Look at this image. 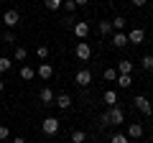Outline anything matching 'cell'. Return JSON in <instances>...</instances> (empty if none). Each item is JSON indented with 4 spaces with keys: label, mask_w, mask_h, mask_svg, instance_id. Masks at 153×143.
I'll return each instance as SVG.
<instances>
[{
    "label": "cell",
    "mask_w": 153,
    "mask_h": 143,
    "mask_svg": "<svg viewBox=\"0 0 153 143\" xmlns=\"http://www.w3.org/2000/svg\"><path fill=\"white\" fill-rule=\"evenodd\" d=\"M36 74L46 82V79H51V77H54V66H51L49 61H41V64H38V69H36Z\"/></svg>",
    "instance_id": "obj_8"
},
{
    "label": "cell",
    "mask_w": 153,
    "mask_h": 143,
    "mask_svg": "<svg viewBox=\"0 0 153 143\" xmlns=\"http://www.w3.org/2000/svg\"><path fill=\"white\" fill-rule=\"evenodd\" d=\"M84 141H87L84 130H71V143H84Z\"/></svg>",
    "instance_id": "obj_22"
},
{
    "label": "cell",
    "mask_w": 153,
    "mask_h": 143,
    "mask_svg": "<svg viewBox=\"0 0 153 143\" xmlns=\"http://www.w3.org/2000/svg\"><path fill=\"white\" fill-rule=\"evenodd\" d=\"M146 41V31L143 28H133V31H128V44H143Z\"/></svg>",
    "instance_id": "obj_9"
},
{
    "label": "cell",
    "mask_w": 153,
    "mask_h": 143,
    "mask_svg": "<svg viewBox=\"0 0 153 143\" xmlns=\"http://www.w3.org/2000/svg\"><path fill=\"white\" fill-rule=\"evenodd\" d=\"M102 100L107 102V107H115V105H117V92H115V89H105Z\"/></svg>",
    "instance_id": "obj_17"
},
{
    "label": "cell",
    "mask_w": 153,
    "mask_h": 143,
    "mask_svg": "<svg viewBox=\"0 0 153 143\" xmlns=\"http://www.w3.org/2000/svg\"><path fill=\"white\" fill-rule=\"evenodd\" d=\"M0 21L5 23L8 28H13V26H18V23H21V16H18V10H5Z\"/></svg>",
    "instance_id": "obj_7"
},
{
    "label": "cell",
    "mask_w": 153,
    "mask_h": 143,
    "mask_svg": "<svg viewBox=\"0 0 153 143\" xmlns=\"http://www.w3.org/2000/svg\"><path fill=\"white\" fill-rule=\"evenodd\" d=\"M74 82L79 84V87H89V84H92V72L89 69H79L74 74Z\"/></svg>",
    "instance_id": "obj_5"
},
{
    "label": "cell",
    "mask_w": 153,
    "mask_h": 143,
    "mask_svg": "<svg viewBox=\"0 0 153 143\" xmlns=\"http://www.w3.org/2000/svg\"><path fill=\"white\" fill-rule=\"evenodd\" d=\"M140 66H143L146 72H153V54H146V56H143V59H140Z\"/></svg>",
    "instance_id": "obj_21"
},
{
    "label": "cell",
    "mask_w": 153,
    "mask_h": 143,
    "mask_svg": "<svg viewBox=\"0 0 153 143\" xmlns=\"http://www.w3.org/2000/svg\"><path fill=\"white\" fill-rule=\"evenodd\" d=\"M54 105L59 107V110H69V107H71V95H66V92L56 95V97H54Z\"/></svg>",
    "instance_id": "obj_10"
},
{
    "label": "cell",
    "mask_w": 153,
    "mask_h": 143,
    "mask_svg": "<svg viewBox=\"0 0 153 143\" xmlns=\"http://www.w3.org/2000/svg\"><path fill=\"white\" fill-rule=\"evenodd\" d=\"M97 31L102 33V36H110V33H112V23H110V21H100L97 23Z\"/></svg>",
    "instance_id": "obj_19"
},
{
    "label": "cell",
    "mask_w": 153,
    "mask_h": 143,
    "mask_svg": "<svg viewBox=\"0 0 153 143\" xmlns=\"http://www.w3.org/2000/svg\"><path fill=\"white\" fill-rule=\"evenodd\" d=\"M61 3H64V0H44V5L49 8V10H59Z\"/></svg>",
    "instance_id": "obj_25"
},
{
    "label": "cell",
    "mask_w": 153,
    "mask_h": 143,
    "mask_svg": "<svg viewBox=\"0 0 153 143\" xmlns=\"http://www.w3.org/2000/svg\"><path fill=\"white\" fill-rule=\"evenodd\" d=\"M0 23H3V21H0Z\"/></svg>",
    "instance_id": "obj_35"
},
{
    "label": "cell",
    "mask_w": 153,
    "mask_h": 143,
    "mask_svg": "<svg viewBox=\"0 0 153 143\" xmlns=\"http://www.w3.org/2000/svg\"><path fill=\"white\" fill-rule=\"evenodd\" d=\"M110 143H128V136L125 133H115V136L110 138Z\"/></svg>",
    "instance_id": "obj_26"
},
{
    "label": "cell",
    "mask_w": 153,
    "mask_h": 143,
    "mask_svg": "<svg viewBox=\"0 0 153 143\" xmlns=\"http://www.w3.org/2000/svg\"><path fill=\"white\" fill-rule=\"evenodd\" d=\"M140 136H143L140 123H128V138H140Z\"/></svg>",
    "instance_id": "obj_14"
},
{
    "label": "cell",
    "mask_w": 153,
    "mask_h": 143,
    "mask_svg": "<svg viewBox=\"0 0 153 143\" xmlns=\"http://www.w3.org/2000/svg\"><path fill=\"white\" fill-rule=\"evenodd\" d=\"M74 54H76V59H79V61H89V56H92V46H89L87 41H79L76 49H74Z\"/></svg>",
    "instance_id": "obj_3"
},
{
    "label": "cell",
    "mask_w": 153,
    "mask_h": 143,
    "mask_svg": "<svg viewBox=\"0 0 153 143\" xmlns=\"http://www.w3.org/2000/svg\"><path fill=\"white\" fill-rule=\"evenodd\" d=\"M102 77H105V82H115V79H117V69H112V66H107V69L102 72Z\"/></svg>",
    "instance_id": "obj_20"
},
{
    "label": "cell",
    "mask_w": 153,
    "mask_h": 143,
    "mask_svg": "<svg viewBox=\"0 0 153 143\" xmlns=\"http://www.w3.org/2000/svg\"><path fill=\"white\" fill-rule=\"evenodd\" d=\"M74 36H76L79 41H84V39L89 36V23H87V21H76V23H74Z\"/></svg>",
    "instance_id": "obj_6"
},
{
    "label": "cell",
    "mask_w": 153,
    "mask_h": 143,
    "mask_svg": "<svg viewBox=\"0 0 153 143\" xmlns=\"http://www.w3.org/2000/svg\"><path fill=\"white\" fill-rule=\"evenodd\" d=\"M18 74H21V79H26V82H31V79L36 77V69H33V66H28V64H23Z\"/></svg>",
    "instance_id": "obj_15"
},
{
    "label": "cell",
    "mask_w": 153,
    "mask_h": 143,
    "mask_svg": "<svg viewBox=\"0 0 153 143\" xmlns=\"http://www.w3.org/2000/svg\"><path fill=\"white\" fill-rule=\"evenodd\" d=\"M133 102H135L138 112H143V115H148V118L153 115V105H151V100H148L146 95H135V100H133Z\"/></svg>",
    "instance_id": "obj_2"
},
{
    "label": "cell",
    "mask_w": 153,
    "mask_h": 143,
    "mask_svg": "<svg viewBox=\"0 0 153 143\" xmlns=\"http://www.w3.org/2000/svg\"><path fill=\"white\" fill-rule=\"evenodd\" d=\"M59 128H61V123L56 120V118H46V120L41 123V130H44L46 136H56V133H59Z\"/></svg>",
    "instance_id": "obj_4"
},
{
    "label": "cell",
    "mask_w": 153,
    "mask_h": 143,
    "mask_svg": "<svg viewBox=\"0 0 153 143\" xmlns=\"http://www.w3.org/2000/svg\"><path fill=\"white\" fill-rule=\"evenodd\" d=\"M3 41H5V44H16V36H13L10 31H5V39H3Z\"/></svg>",
    "instance_id": "obj_30"
},
{
    "label": "cell",
    "mask_w": 153,
    "mask_h": 143,
    "mask_svg": "<svg viewBox=\"0 0 153 143\" xmlns=\"http://www.w3.org/2000/svg\"><path fill=\"white\" fill-rule=\"evenodd\" d=\"M3 89H5V82H3V79H0V92H3Z\"/></svg>",
    "instance_id": "obj_34"
},
{
    "label": "cell",
    "mask_w": 153,
    "mask_h": 143,
    "mask_svg": "<svg viewBox=\"0 0 153 143\" xmlns=\"http://www.w3.org/2000/svg\"><path fill=\"white\" fill-rule=\"evenodd\" d=\"M10 138V130H8V125H0V141H8Z\"/></svg>",
    "instance_id": "obj_29"
},
{
    "label": "cell",
    "mask_w": 153,
    "mask_h": 143,
    "mask_svg": "<svg viewBox=\"0 0 153 143\" xmlns=\"http://www.w3.org/2000/svg\"><path fill=\"white\" fill-rule=\"evenodd\" d=\"M110 23H112V31H125V26H128V21H125V18H123V16L112 18V21H110Z\"/></svg>",
    "instance_id": "obj_18"
},
{
    "label": "cell",
    "mask_w": 153,
    "mask_h": 143,
    "mask_svg": "<svg viewBox=\"0 0 153 143\" xmlns=\"http://www.w3.org/2000/svg\"><path fill=\"white\" fill-rule=\"evenodd\" d=\"M146 3H148V0H133V5H135V8H143Z\"/></svg>",
    "instance_id": "obj_31"
},
{
    "label": "cell",
    "mask_w": 153,
    "mask_h": 143,
    "mask_svg": "<svg viewBox=\"0 0 153 143\" xmlns=\"http://www.w3.org/2000/svg\"><path fill=\"white\" fill-rule=\"evenodd\" d=\"M36 54H38V59H49V46H38Z\"/></svg>",
    "instance_id": "obj_28"
},
{
    "label": "cell",
    "mask_w": 153,
    "mask_h": 143,
    "mask_svg": "<svg viewBox=\"0 0 153 143\" xmlns=\"http://www.w3.org/2000/svg\"><path fill=\"white\" fill-rule=\"evenodd\" d=\"M13 59H16V61H23V64H26V59H28V51L23 49V46H18V49H16V54H13Z\"/></svg>",
    "instance_id": "obj_23"
},
{
    "label": "cell",
    "mask_w": 153,
    "mask_h": 143,
    "mask_svg": "<svg viewBox=\"0 0 153 143\" xmlns=\"http://www.w3.org/2000/svg\"><path fill=\"white\" fill-rule=\"evenodd\" d=\"M10 66H13V61L8 59V56H0V74H3V72H10Z\"/></svg>",
    "instance_id": "obj_24"
},
{
    "label": "cell",
    "mask_w": 153,
    "mask_h": 143,
    "mask_svg": "<svg viewBox=\"0 0 153 143\" xmlns=\"http://www.w3.org/2000/svg\"><path fill=\"white\" fill-rule=\"evenodd\" d=\"M61 8H64L66 13H74V10H76V5H74V0H64V3H61Z\"/></svg>",
    "instance_id": "obj_27"
},
{
    "label": "cell",
    "mask_w": 153,
    "mask_h": 143,
    "mask_svg": "<svg viewBox=\"0 0 153 143\" xmlns=\"http://www.w3.org/2000/svg\"><path fill=\"white\" fill-rule=\"evenodd\" d=\"M117 74H133V69H135V64L133 61H128V59H123V61H117Z\"/></svg>",
    "instance_id": "obj_12"
},
{
    "label": "cell",
    "mask_w": 153,
    "mask_h": 143,
    "mask_svg": "<svg viewBox=\"0 0 153 143\" xmlns=\"http://www.w3.org/2000/svg\"><path fill=\"white\" fill-rule=\"evenodd\" d=\"M87 3H89V0H74V5H76V8H79V5H87Z\"/></svg>",
    "instance_id": "obj_33"
},
{
    "label": "cell",
    "mask_w": 153,
    "mask_h": 143,
    "mask_svg": "<svg viewBox=\"0 0 153 143\" xmlns=\"http://www.w3.org/2000/svg\"><path fill=\"white\" fill-rule=\"evenodd\" d=\"M115 84H117L120 89H128V87L133 84V77H130V74H117V79H115Z\"/></svg>",
    "instance_id": "obj_16"
},
{
    "label": "cell",
    "mask_w": 153,
    "mask_h": 143,
    "mask_svg": "<svg viewBox=\"0 0 153 143\" xmlns=\"http://www.w3.org/2000/svg\"><path fill=\"white\" fill-rule=\"evenodd\" d=\"M10 143H26V138H21V136H16V138H10Z\"/></svg>",
    "instance_id": "obj_32"
},
{
    "label": "cell",
    "mask_w": 153,
    "mask_h": 143,
    "mask_svg": "<svg viewBox=\"0 0 153 143\" xmlns=\"http://www.w3.org/2000/svg\"><path fill=\"white\" fill-rule=\"evenodd\" d=\"M102 123L105 125H120V123H125V112L115 105V107H107V112L102 115Z\"/></svg>",
    "instance_id": "obj_1"
},
{
    "label": "cell",
    "mask_w": 153,
    "mask_h": 143,
    "mask_svg": "<svg viewBox=\"0 0 153 143\" xmlns=\"http://www.w3.org/2000/svg\"><path fill=\"white\" fill-rule=\"evenodd\" d=\"M38 97H41V102H44V105H54V97H56V95L51 92V87H44L41 92H38Z\"/></svg>",
    "instance_id": "obj_13"
},
{
    "label": "cell",
    "mask_w": 153,
    "mask_h": 143,
    "mask_svg": "<svg viewBox=\"0 0 153 143\" xmlns=\"http://www.w3.org/2000/svg\"><path fill=\"white\" fill-rule=\"evenodd\" d=\"M112 46L115 49H125L128 46V33L125 31H115L112 33Z\"/></svg>",
    "instance_id": "obj_11"
}]
</instances>
